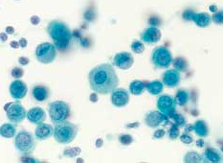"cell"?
<instances>
[{
  "label": "cell",
  "instance_id": "cell-41",
  "mask_svg": "<svg viewBox=\"0 0 223 163\" xmlns=\"http://www.w3.org/2000/svg\"><path fill=\"white\" fill-rule=\"evenodd\" d=\"M30 20H31V23L33 25H37L39 22H40V18H39L37 16H33Z\"/></svg>",
  "mask_w": 223,
  "mask_h": 163
},
{
  "label": "cell",
  "instance_id": "cell-16",
  "mask_svg": "<svg viewBox=\"0 0 223 163\" xmlns=\"http://www.w3.org/2000/svg\"><path fill=\"white\" fill-rule=\"evenodd\" d=\"M26 115H27V118L31 123L36 124V125L43 123L44 120L46 119L45 111L39 107L32 108L31 109H29V111L27 112V114Z\"/></svg>",
  "mask_w": 223,
  "mask_h": 163
},
{
  "label": "cell",
  "instance_id": "cell-28",
  "mask_svg": "<svg viewBox=\"0 0 223 163\" xmlns=\"http://www.w3.org/2000/svg\"><path fill=\"white\" fill-rule=\"evenodd\" d=\"M82 150L78 147H73V148H66L63 152V156H68V157H75L78 156L81 154Z\"/></svg>",
  "mask_w": 223,
  "mask_h": 163
},
{
  "label": "cell",
  "instance_id": "cell-45",
  "mask_svg": "<svg viewBox=\"0 0 223 163\" xmlns=\"http://www.w3.org/2000/svg\"><path fill=\"white\" fill-rule=\"evenodd\" d=\"M10 46H11L12 48H14V49H17V48L19 47V43H18V41H12L10 43Z\"/></svg>",
  "mask_w": 223,
  "mask_h": 163
},
{
  "label": "cell",
  "instance_id": "cell-5",
  "mask_svg": "<svg viewBox=\"0 0 223 163\" xmlns=\"http://www.w3.org/2000/svg\"><path fill=\"white\" fill-rule=\"evenodd\" d=\"M173 59L169 50L165 46H158L151 52V62L156 68H168Z\"/></svg>",
  "mask_w": 223,
  "mask_h": 163
},
{
  "label": "cell",
  "instance_id": "cell-42",
  "mask_svg": "<svg viewBox=\"0 0 223 163\" xmlns=\"http://www.w3.org/2000/svg\"><path fill=\"white\" fill-rule=\"evenodd\" d=\"M18 43H19V46H20V47H22V48H25L26 46H27V44H28V42H27V40L24 39V37H22V39H20V41H18Z\"/></svg>",
  "mask_w": 223,
  "mask_h": 163
},
{
  "label": "cell",
  "instance_id": "cell-44",
  "mask_svg": "<svg viewBox=\"0 0 223 163\" xmlns=\"http://www.w3.org/2000/svg\"><path fill=\"white\" fill-rule=\"evenodd\" d=\"M0 40H1V41L5 42L8 41V35L6 33H0Z\"/></svg>",
  "mask_w": 223,
  "mask_h": 163
},
{
  "label": "cell",
  "instance_id": "cell-47",
  "mask_svg": "<svg viewBox=\"0 0 223 163\" xmlns=\"http://www.w3.org/2000/svg\"><path fill=\"white\" fill-rule=\"evenodd\" d=\"M192 124L187 125L186 128H185V133H189V132H192Z\"/></svg>",
  "mask_w": 223,
  "mask_h": 163
},
{
  "label": "cell",
  "instance_id": "cell-15",
  "mask_svg": "<svg viewBox=\"0 0 223 163\" xmlns=\"http://www.w3.org/2000/svg\"><path fill=\"white\" fill-rule=\"evenodd\" d=\"M181 80L180 73L176 69H168L163 75V84L168 87H175Z\"/></svg>",
  "mask_w": 223,
  "mask_h": 163
},
{
  "label": "cell",
  "instance_id": "cell-39",
  "mask_svg": "<svg viewBox=\"0 0 223 163\" xmlns=\"http://www.w3.org/2000/svg\"><path fill=\"white\" fill-rule=\"evenodd\" d=\"M165 131L164 130H158V131H156L155 132H154V135H153V137L154 138H161V137H163L164 135H165Z\"/></svg>",
  "mask_w": 223,
  "mask_h": 163
},
{
  "label": "cell",
  "instance_id": "cell-14",
  "mask_svg": "<svg viewBox=\"0 0 223 163\" xmlns=\"http://www.w3.org/2000/svg\"><path fill=\"white\" fill-rule=\"evenodd\" d=\"M160 39H161V32L158 28L154 26L147 28L141 35V40L144 42H147L148 44H153L158 42Z\"/></svg>",
  "mask_w": 223,
  "mask_h": 163
},
{
  "label": "cell",
  "instance_id": "cell-31",
  "mask_svg": "<svg viewBox=\"0 0 223 163\" xmlns=\"http://www.w3.org/2000/svg\"><path fill=\"white\" fill-rule=\"evenodd\" d=\"M168 136H169V138H172V139H176L179 136V128L177 125H175V124L172 125V128H170L168 131Z\"/></svg>",
  "mask_w": 223,
  "mask_h": 163
},
{
  "label": "cell",
  "instance_id": "cell-43",
  "mask_svg": "<svg viewBox=\"0 0 223 163\" xmlns=\"http://www.w3.org/2000/svg\"><path fill=\"white\" fill-rule=\"evenodd\" d=\"M90 101L93 102V103H95V102L98 101V95H97L96 92H95V93H92V94L90 95Z\"/></svg>",
  "mask_w": 223,
  "mask_h": 163
},
{
  "label": "cell",
  "instance_id": "cell-18",
  "mask_svg": "<svg viewBox=\"0 0 223 163\" xmlns=\"http://www.w3.org/2000/svg\"><path fill=\"white\" fill-rule=\"evenodd\" d=\"M222 158V155L219 151L213 148H207L203 155V159L206 162H220Z\"/></svg>",
  "mask_w": 223,
  "mask_h": 163
},
{
  "label": "cell",
  "instance_id": "cell-7",
  "mask_svg": "<svg viewBox=\"0 0 223 163\" xmlns=\"http://www.w3.org/2000/svg\"><path fill=\"white\" fill-rule=\"evenodd\" d=\"M57 56V49L54 44L50 42H43L36 49V57L41 64L48 65L53 62Z\"/></svg>",
  "mask_w": 223,
  "mask_h": 163
},
{
  "label": "cell",
  "instance_id": "cell-46",
  "mask_svg": "<svg viewBox=\"0 0 223 163\" xmlns=\"http://www.w3.org/2000/svg\"><path fill=\"white\" fill-rule=\"evenodd\" d=\"M6 33H7L8 35L14 34V33H15V29H14V27H12V26H8V27H6Z\"/></svg>",
  "mask_w": 223,
  "mask_h": 163
},
{
  "label": "cell",
  "instance_id": "cell-10",
  "mask_svg": "<svg viewBox=\"0 0 223 163\" xmlns=\"http://www.w3.org/2000/svg\"><path fill=\"white\" fill-rule=\"evenodd\" d=\"M145 122L150 128H156L158 126H166L168 124V116L160 111H151L145 117Z\"/></svg>",
  "mask_w": 223,
  "mask_h": 163
},
{
  "label": "cell",
  "instance_id": "cell-24",
  "mask_svg": "<svg viewBox=\"0 0 223 163\" xmlns=\"http://www.w3.org/2000/svg\"><path fill=\"white\" fill-rule=\"evenodd\" d=\"M146 89H148V91L152 94V95H158L163 91L164 89V84L163 83H161L160 81H152L150 83H149L147 84Z\"/></svg>",
  "mask_w": 223,
  "mask_h": 163
},
{
  "label": "cell",
  "instance_id": "cell-26",
  "mask_svg": "<svg viewBox=\"0 0 223 163\" xmlns=\"http://www.w3.org/2000/svg\"><path fill=\"white\" fill-rule=\"evenodd\" d=\"M173 61V65L175 67V69L179 72H183V71H186L189 67V64H188V60L186 59H184L183 57H178L176 58Z\"/></svg>",
  "mask_w": 223,
  "mask_h": 163
},
{
  "label": "cell",
  "instance_id": "cell-17",
  "mask_svg": "<svg viewBox=\"0 0 223 163\" xmlns=\"http://www.w3.org/2000/svg\"><path fill=\"white\" fill-rule=\"evenodd\" d=\"M53 133H54V129L50 124L40 123L37 125L35 134L38 140H45L50 138V137L53 135Z\"/></svg>",
  "mask_w": 223,
  "mask_h": 163
},
{
  "label": "cell",
  "instance_id": "cell-6",
  "mask_svg": "<svg viewBox=\"0 0 223 163\" xmlns=\"http://www.w3.org/2000/svg\"><path fill=\"white\" fill-rule=\"evenodd\" d=\"M15 146L19 152L24 154H30L36 147V141L31 132L27 131H20L15 139Z\"/></svg>",
  "mask_w": 223,
  "mask_h": 163
},
{
  "label": "cell",
  "instance_id": "cell-40",
  "mask_svg": "<svg viewBox=\"0 0 223 163\" xmlns=\"http://www.w3.org/2000/svg\"><path fill=\"white\" fill-rule=\"evenodd\" d=\"M20 161L21 162H36L37 160H36L35 158L30 157V156H22L20 158Z\"/></svg>",
  "mask_w": 223,
  "mask_h": 163
},
{
  "label": "cell",
  "instance_id": "cell-51",
  "mask_svg": "<svg viewBox=\"0 0 223 163\" xmlns=\"http://www.w3.org/2000/svg\"><path fill=\"white\" fill-rule=\"evenodd\" d=\"M209 9H210V11H211V12H217V7H216V6H215V5L210 6V7H209Z\"/></svg>",
  "mask_w": 223,
  "mask_h": 163
},
{
  "label": "cell",
  "instance_id": "cell-50",
  "mask_svg": "<svg viewBox=\"0 0 223 163\" xmlns=\"http://www.w3.org/2000/svg\"><path fill=\"white\" fill-rule=\"evenodd\" d=\"M139 126V123H134V124H128L127 125V128H137Z\"/></svg>",
  "mask_w": 223,
  "mask_h": 163
},
{
  "label": "cell",
  "instance_id": "cell-34",
  "mask_svg": "<svg viewBox=\"0 0 223 163\" xmlns=\"http://www.w3.org/2000/svg\"><path fill=\"white\" fill-rule=\"evenodd\" d=\"M212 19L216 23V24H221L223 22V14L222 12L219 11V12H216L214 16L212 17Z\"/></svg>",
  "mask_w": 223,
  "mask_h": 163
},
{
  "label": "cell",
  "instance_id": "cell-11",
  "mask_svg": "<svg viewBox=\"0 0 223 163\" xmlns=\"http://www.w3.org/2000/svg\"><path fill=\"white\" fill-rule=\"evenodd\" d=\"M113 62L114 65H116L118 68L126 70L133 65L134 59L133 56L128 52H120L114 56Z\"/></svg>",
  "mask_w": 223,
  "mask_h": 163
},
{
  "label": "cell",
  "instance_id": "cell-30",
  "mask_svg": "<svg viewBox=\"0 0 223 163\" xmlns=\"http://www.w3.org/2000/svg\"><path fill=\"white\" fill-rule=\"evenodd\" d=\"M172 118L173 119V122L175 125H177L178 127L180 126H184L185 125V118L184 116H183L182 114H179V113H174L172 115Z\"/></svg>",
  "mask_w": 223,
  "mask_h": 163
},
{
  "label": "cell",
  "instance_id": "cell-35",
  "mask_svg": "<svg viewBox=\"0 0 223 163\" xmlns=\"http://www.w3.org/2000/svg\"><path fill=\"white\" fill-rule=\"evenodd\" d=\"M180 140L185 144H191L192 142V137L188 133H184L180 136Z\"/></svg>",
  "mask_w": 223,
  "mask_h": 163
},
{
  "label": "cell",
  "instance_id": "cell-37",
  "mask_svg": "<svg viewBox=\"0 0 223 163\" xmlns=\"http://www.w3.org/2000/svg\"><path fill=\"white\" fill-rule=\"evenodd\" d=\"M149 24L151 25V26H154V27H157V26H158V25L161 23V22H160V19H159L158 17H150V19L149 20Z\"/></svg>",
  "mask_w": 223,
  "mask_h": 163
},
{
  "label": "cell",
  "instance_id": "cell-8",
  "mask_svg": "<svg viewBox=\"0 0 223 163\" xmlns=\"http://www.w3.org/2000/svg\"><path fill=\"white\" fill-rule=\"evenodd\" d=\"M5 111L8 119L15 124L21 123L26 117V110L19 102L10 103Z\"/></svg>",
  "mask_w": 223,
  "mask_h": 163
},
{
  "label": "cell",
  "instance_id": "cell-38",
  "mask_svg": "<svg viewBox=\"0 0 223 163\" xmlns=\"http://www.w3.org/2000/svg\"><path fill=\"white\" fill-rule=\"evenodd\" d=\"M18 62H19V65H27L30 62V60L28 58H26V57H20L18 59Z\"/></svg>",
  "mask_w": 223,
  "mask_h": 163
},
{
  "label": "cell",
  "instance_id": "cell-2",
  "mask_svg": "<svg viewBox=\"0 0 223 163\" xmlns=\"http://www.w3.org/2000/svg\"><path fill=\"white\" fill-rule=\"evenodd\" d=\"M47 31L51 39L55 41V47L58 50H65L72 39V33L66 24L59 20H54L49 23Z\"/></svg>",
  "mask_w": 223,
  "mask_h": 163
},
{
  "label": "cell",
  "instance_id": "cell-32",
  "mask_svg": "<svg viewBox=\"0 0 223 163\" xmlns=\"http://www.w3.org/2000/svg\"><path fill=\"white\" fill-rule=\"evenodd\" d=\"M119 140L123 145H129V144H131V142L133 141V138L129 134H122L119 137Z\"/></svg>",
  "mask_w": 223,
  "mask_h": 163
},
{
  "label": "cell",
  "instance_id": "cell-13",
  "mask_svg": "<svg viewBox=\"0 0 223 163\" xmlns=\"http://www.w3.org/2000/svg\"><path fill=\"white\" fill-rule=\"evenodd\" d=\"M129 101V94L124 89H115L112 91L111 95V102L115 107L121 108L125 107L128 104Z\"/></svg>",
  "mask_w": 223,
  "mask_h": 163
},
{
  "label": "cell",
  "instance_id": "cell-12",
  "mask_svg": "<svg viewBox=\"0 0 223 163\" xmlns=\"http://www.w3.org/2000/svg\"><path fill=\"white\" fill-rule=\"evenodd\" d=\"M27 91H28L27 84L22 81L16 80V81L12 82L10 85L11 96L16 100L23 99L26 96V94H27Z\"/></svg>",
  "mask_w": 223,
  "mask_h": 163
},
{
  "label": "cell",
  "instance_id": "cell-21",
  "mask_svg": "<svg viewBox=\"0 0 223 163\" xmlns=\"http://www.w3.org/2000/svg\"><path fill=\"white\" fill-rule=\"evenodd\" d=\"M17 128L14 124L6 123L0 127V135L5 137V138H12L16 135Z\"/></svg>",
  "mask_w": 223,
  "mask_h": 163
},
{
  "label": "cell",
  "instance_id": "cell-25",
  "mask_svg": "<svg viewBox=\"0 0 223 163\" xmlns=\"http://www.w3.org/2000/svg\"><path fill=\"white\" fill-rule=\"evenodd\" d=\"M174 101H175V104L180 106V107L185 106L189 101V92L187 90H184V89L178 90L176 92Z\"/></svg>",
  "mask_w": 223,
  "mask_h": 163
},
{
  "label": "cell",
  "instance_id": "cell-4",
  "mask_svg": "<svg viewBox=\"0 0 223 163\" xmlns=\"http://www.w3.org/2000/svg\"><path fill=\"white\" fill-rule=\"evenodd\" d=\"M49 115L54 124H59L66 119L70 115V107L64 101H55L48 106Z\"/></svg>",
  "mask_w": 223,
  "mask_h": 163
},
{
  "label": "cell",
  "instance_id": "cell-22",
  "mask_svg": "<svg viewBox=\"0 0 223 163\" xmlns=\"http://www.w3.org/2000/svg\"><path fill=\"white\" fill-rule=\"evenodd\" d=\"M147 84L148 83L143 82V81H139V80L133 81L129 84V91L133 95H140L145 91Z\"/></svg>",
  "mask_w": 223,
  "mask_h": 163
},
{
  "label": "cell",
  "instance_id": "cell-23",
  "mask_svg": "<svg viewBox=\"0 0 223 163\" xmlns=\"http://www.w3.org/2000/svg\"><path fill=\"white\" fill-rule=\"evenodd\" d=\"M192 131L200 137H206L209 133L207 124L203 120H197L192 125Z\"/></svg>",
  "mask_w": 223,
  "mask_h": 163
},
{
  "label": "cell",
  "instance_id": "cell-49",
  "mask_svg": "<svg viewBox=\"0 0 223 163\" xmlns=\"http://www.w3.org/2000/svg\"><path fill=\"white\" fill-rule=\"evenodd\" d=\"M102 139L99 138V139L97 140V142H96V147H97V148H100V147H102Z\"/></svg>",
  "mask_w": 223,
  "mask_h": 163
},
{
  "label": "cell",
  "instance_id": "cell-20",
  "mask_svg": "<svg viewBox=\"0 0 223 163\" xmlns=\"http://www.w3.org/2000/svg\"><path fill=\"white\" fill-rule=\"evenodd\" d=\"M192 20L199 27H207L211 23L212 17L207 12H199V14H194Z\"/></svg>",
  "mask_w": 223,
  "mask_h": 163
},
{
  "label": "cell",
  "instance_id": "cell-9",
  "mask_svg": "<svg viewBox=\"0 0 223 163\" xmlns=\"http://www.w3.org/2000/svg\"><path fill=\"white\" fill-rule=\"evenodd\" d=\"M157 108L159 111L162 112L163 114L172 117V115L175 112L176 104L174 99L168 94L162 95L157 100Z\"/></svg>",
  "mask_w": 223,
  "mask_h": 163
},
{
  "label": "cell",
  "instance_id": "cell-1",
  "mask_svg": "<svg viewBox=\"0 0 223 163\" xmlns=\"http://www.w3.org/2000/svg\"><path fill=\"white\" fill-rule=\"evenodd\" d=\"M89 84L97 94L107 95L119 84V78L109 64H102L95 66L89 73Z\"/></svg>",
  "mask_w": 223,
  "mask_h": 163
},
{
  "label": "cell",
  "instance_id": "cell-27",
  "mask_svg": "<svg viewBox=\"0 0 223 163\" xmlns=\"http://www.w3.org/2000/svg\"><path fill=\"white\" fill-rule=\"evenodd\" d=\"M202 156L198 154V153H194V152H190L185 156L184 161L185 162H201Z\"/></svg>",
  "mask_w": 223,
  "mask_h": 163
},
{
  "label": "cell",
  "instance_id": "cell-36",
  "mask_svg": "<svg viewBox=\"0 0 223 163\" xmlns=\"http://www.w3.org/2000/svg\"><path fill=\"white\" fill-rule=\"evenodd\" d=\"M195 12H192V11H185L184 12H183V18H184L185 20H192V17L194 16Z\"/></svg>",
  "mask_w": 223,
  "mask_h": 163
},
{
  "label": "cell",
  "instance_id": "cell-29",
  "mask_svg": "<svg viewBox=\"0 0 223 163\" xmlns=\"http://www.w3.org/2000/svg\"><path fill=\"white\" fill-rule=\"evenodd\" d=\"M131 49L133 50L134 53L141 54L144 52V50H145V45H144L143 42H141V41H135L132 42V44H131Z\"/></svg>",
  "mask_w": 223,
  "mask_h": 163
},
{
  "label": "cell",
  "instance_id": "cell-19",
  "mask_svg": "<svg viewBox=\"0 0 223 163\" xmlns=\"http://www.w3.org/2000/svg\"><path fill=\"white\" fill-rule=\"evenodd\" d=\"M33 96L38 102H43L49 97V90L44 85H36L33 89Z\"/></svg>",
  "mask_w": 223,
  "mask_h": 163
},
{
  "label": "cell",
  "instance_id": "cell-3",
  "mask_svg": "<svg viewBox=\"0 0 223 163\" xmlns=\"http://www.w3.org/2000/svg\"><path fill=\"white\" fill-rule=\"evenodd\" d=\"M78 131V128L75 124L67 121H63L61 123L56 124L53 134L57 142L60 144H68L75 139Z\"/></svg>",
  "mask_w": 223,
  "mask_h": 163
},
{
  "label": "cell",
  "instance_id": "cell-48",
  "mask_svg": "<svg viewBox=\"0 0 223 163\" xmlns=\"http://www.w3.org/2000/svg\"><path fill=\"white\" fill-rule=\"evenodd\" d=\"M204 141L202 140V139H199V140H197L196 141V145H197V147H199V148H202L203 146H204Z\"/></svg>",
  "mask_w": 223,
  "mask_h": 163
},
{
  "label": "cell",
  "instance_id": "cell-33",
  "mask_svg": "<svg viewBox=\"0 0 223 163\" xmlns=\"http://www.w3.org/2000/svg\"><path fill=\"white\" fill-rule=\"evenodd\" d=\"M12 76L14 77L15 79H20L23 75H24V71L22 68L20 67H15V68H12Z\"/></svg>",
  "mask_w": 223,
  "mask_h": 163
}]
</instances>
